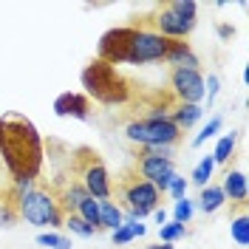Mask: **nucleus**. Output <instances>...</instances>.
<instances>
[{
    "label": "nucleus",
    "mask_w": 249,
    "mask_h": 249,
    "mask_svg": "<svg viewBox=\"0 0 249 249\" xmlns=\"http://www.w3.org/2000/svg\"><path fill=\"white\" fill-rule=\"evenodd\" d=\"M170 88H173L176 102L201 105V99H204V77H201V71L173 68V71H170Z\"/></svg>",
    "instance_id": "9"
},
{
    "label": "nucleus",
    "mask_w": 249,
    "mask_h": 249,
    "mask_svg": "<svg viewBox=\"0 0 249 249\" xmlns=\"http://www.w3.org/2000/svg\"><path fill=\"white\" fill-rule=\"evenodd\" d=\"M0 153L9 173L15 176V181L20 178H34L37 181V173L43 164V139L37 133V127L20 116V113H9L0 119Z\"/></svg>",
    "instance_id": "1"
},
{
    "label": "nucleus",
    "mask_w": 249,
    "mask_h": 249,
    "mask_svg": "<svg viewBox=\"0 0 249 249\" xmlns=\"http://www.w3.org/2000/svg\"><path fill=\"white\" fill-rule=\"evenodd\" d=\"M144 249H176L173 244H150V247H144Z\"/></svg>",
    "instance_id": "35"
},
{
    "label": "nucleus",
    "mask_w": 249,
    "mask_h": 249,
    "mask_svg": "<svg viewBox=\"0 0 249 249\" xmlns=\"http://www.w3.org/2000/svg\"><path fill=\"white\" fill-rule=\"evenodd\" d=\"M77 181L96 201H105V198L113 196V181H110L108 167L91 147H79L77 150Z\"/></svg>",
    "instance_id": "4"
},
{
    "label": "nucleus",
    "mask_w": 249,
    "mask_h": 249,
    "mask_svg": "<svg viewBox=\"0 0 249 249\" xmlns=\"http://www.w3.org/2000/svg\"><path fill=\"white\" fill-rule=\"evenodd\" d=\"M230 235H232V241L238 247H247L249 244V218L247 213H241V215H235L230 221Z\"/></svg>",
    "instance_id": "23"
},
{
    "label": "nucleus",
    "mask_w": 249,
    "mask_h": 249,
    "mask_svg": "<svg viewBox=\"0 0 249 249\" xmlns=\"http://www.w3.org/2000/svg\"><path fill=\"white\" fill-rule=\"evenodd\" d=\"M99 227L102 230H110V232L122 227V207L113 201V198L99 201Z\"/></svg>",
    "instance_id": "18"
},
{
    "label": "nucleus",
    "mask_w": 249,
    "mask_h": 249,
    "mask_svg": "<svg viewBox=\"0 0 249 249\" xmlns=\"http://www.w3.org/2000/svg\"><path fill=\"white\" fill-rule=\"evenodd\" d=\"M82 88L85 96H93L102 105H124L130 99V82L102 60H93L91 65H85L82 71Z\"/></svg>",
    "instance_id": "2"
},
{
    "label": "nucleus",
    "mask_w": 249,
    "mask_h": 249,
    "mask_svg": "<svg viewBox=\"0 0 249 249\" xmlns=\"http://www.w3.org/2000/svg\"><path fill=\"white\" fill-rule=\"evenodd\" d=\"M218 91H221V79H218L215 74H210V77L204 79V96H207V105H213V102H215Z\"/></svg>",
    "instance_id": "31"
},
{
    "label": "nucleus",
    "mask_w": 249,
    "mask_h": 249,
    "mask_svg": "<svg viewBox=\"0 0 249 249\" xmlns=\"http://www.w3.org/2000/svg\"><path fill=\"white\" fill-rule=\"evenodd\" d=\"M144 26H150L164 40H187L190 31L196 29V17L178 15V12H173L170 6H159L153 15L144 20Z\"/></svg>",
    "instance_id": "7"
},
{
    "label": "nucleus",
    "mask_w": 249,
    "mask_h": 249,
    "mask_svg": "<svg viewBox=\"0 0 249 249\" xmlns=\"http://www.w3.org/2000/svg\"><path fill=\"white\" fill-rule=\"evenodd\" d=\"M0 207H3V196H0Z\"/></svg>",
    "instance_id": "36"
},
{
    "label": "nucleus",
    "mask_w": 249,
    "mask_h": 249,
    "mask_svg": "<svg viewBox=\"0 0 249 249\" xmlns=\"http://www.w3.org/2000/svg\"><path fill=\"white\" fill-rule=\"evenodd\" d=\"M139 156H161V159H173V147H164V144H144Z\"/></svg>",
    "instance_id": "32"
},
{
    "label": "nucleus",
    "mask_w": 249,
    "mask_h": 249,
    "mask_svg": "<svg viewBox=\"0 0 249 249\" xmlns=\"http://www.w3.org/2000/svg\"><path fill=\"white\" fill-rule=\"evenodd\" d=\"M213 173H215V161H213V156H204L201 161L193 167L190 181H193L196 187H207L210 184V178H213Z\"/></svg>",
    "instance_id": "22"
},
{
    "label": "nucleus",
    "mask_w": 249,
    "mask_h": 249,
    "mask_svg": "<svg viewBox=\"0 0 249 249\" xmlns=\"http://www.w3.org/2000/svg\"><path fill=\"white\" fill-rule=\"evenodd\" d=\"M184 235H187L184 224H178V221H167V224L159 227V244H176V241H181Z\"/></svg>",
    "instance_id": "25"
},
{
    "label": "nucleus",
    "mask_w": 249,
    "mask_h": 249,
    "mask_svg": "<svg viewBox=\"0 0 249 249\" xmlns=\"http://www.w3.org/2000/svg\"><path fill=\"white\" fill-rule=\"evenodd\" d=\"M130 31H133V26H119V29L105 31L102 40H99V57L96 60L108 62V65H119L124 60V48H127V40H130Z\"/></svg>",
    "instance_id": "11"
},
{
    "label": "nucleus",
    "mask_w": 249,
    "mask_h": 249,
    "mask_svg": "<svg viewBox=\"0 0 249 249\" xmlns=\"http://www.w3.org/2000/svg\"><path fill=\"white\" fill-rule=\"evenodd\" d=\"M136 173L144 181H150L161 196V193H167L173 176H176V164H173V159H161V156H139L136 159Z\"/></svg>",
    "instance_id": "8"
},
{
    "label": "nucleus",
    "mask_w": 249,
    "mask_h": 249,
    "mask_svg": "<svg viewBox=\"0 0 249 249\" xmlns=\"http://www.w3.org/2000/svg\"><path fill=\"white\" fill-rule=\"evenodd\" d=\"M196 213V204L190 201V198H181V201H173V221H178V224H190V218Z\"/></svg>",
    "instance_id": "28"
},
{
    "label": "nucleus",
    "mask_w": 249,
    "mask_h": 249,
    "mask_svg": "<svg viewBox=\"0 0 249 249\" xmlns=\"http://www.w3.org/2000/svg\"><path fill=\"white\" fill-rule=\"evenodd\" d=\"M221 127H224V116H213V119H210V122H207V124L201 127V133H198V136L193 139V147H201L204 142L213 139V136H215Z\"/></svg>",
    "instance_id": "27"
},
{
    "label": "nucleus",
    "mask_w": 249,
    "mask_h": 249,
    "mask_svg": "<svg viewBox=\"0 0 249 249\" xmlns=\"http://www.w3.org/2000/svg\"><path fill=\"white\" fill-rule=\"evenodd\" d=\"M167 6H170L173 12L184 15V17H198V3H193V0H173Z\"/></svg>",
    "instance_id": "30"
},
{
    "label": "nucleus",
    "mask_w": 249,
    "mask_h": 249,
    "mask_svg": "<svg viewBox=\"0 0 249 249\" xmlns=\"http://www.w3.org/2000/svg\"><path fill=\"white\" fill-rule=\"evenodd\" d=\"M54 113L57 116H74V119H91V99L85 93H60L54 99Z\"/></svg>",
    "instance_id": "12"
},
{
    "label": "nucleus",
    "mask_w": 249,
    "mask_h": 249,
    "mask_svg": "<svg viewBox=\"0 0 249 249\" xmlns=\"http://www.w3.org/2000/svg\"><path fill=\"white\" fill-rule=\"evenodd\" d=\"M218 34H221V40H230V37L235 34V29L232 26H218Z\"/></svg>",
    "instance_id": "34"
},
{
    "label": "nucleus",
    "mask_w": 249,
    "mask_h": 249,
    "mask_svg": "<svg viewBox=\"0 0 249 249\" xmlns=\"http://www.w3.org/2000/svg\"><path fill=\"white\" fill-rule=\"evenodd\" d=\"M17 207V218H23L26 224L43 230V227H62L65 213L60 210V201L54 193L48 190H31L20 198H12Z\"/></svg>",
    "instance_id": "3"
},
{
    "label": "nucleus",
    "mask_w": 249,
    "mask_h": 249,
    "mask_svg": "<svg viewBox=\"0 0 249 249\" xmlns=\"http://www.w3.org/2000/svg\"><path fill=\"white\" fill-rule=\"evenodd\" d=\"M164 62H170L173 68H184V71H201V60L190 48L187 40H170V48H167Z\"/></svg>",
    "instance_id": "13"
},
{
    "label": "nucleus",
    "mask_w": 249,
    "mask_h": 249,
    "mask_svg": "<svg viewBox=\"0 0 249 249\" xmlns=\"http://www.w3.org/2000/svg\"><path fill=\"white\" fill-rule=\"evenodd\" d=\"M204 116V108L201 105H187V102H173L170 108V119L178 130H190L193 124L198 122Z\"/></svg>",
    "instance_id": "15"
},
{
    "label": "nucleus",
    "mask_w": 249,
    "mask_h": 249,
    "mask_svg": "<svg viewBox=\"0 0 249 249\" xmlns=\"http://www.w3.org/2000/svg\"><path fill=\"white\" fill-rule=\"evenodd\" d=\"M178 139H181V130L173 124L170 116H144V119H142V147H144V144L176 147Z\"/></svg>",
    "instance_id": "10"
},
{
    "label": "nucleus",
    "mask_w": 249,
    "mask_h": 249,
    "mask_svg": "<svg viewBox=\"0 0 249 249\" xmlns=\"http://www.w3.org/2000/svg\"><path fill=\"white\" fill-rule=\"evenodd\" d=\"M119 198H122L124 210L136 213L139 218H147L161 204L159 190L150 181H144L139 173H124L119 178Z\"/></svg>",
    "instance_id": "6"
},
{
    "label": "nucleus",
    "mask_w": 249,
    "mask_h": 249,
    "mask_svg": "<svg viewBox=\"0 0 249 249\" xmlns=\"http://www.w3.org/2000/svg\"><path fill=\"white\" fill-rule=\"evenodd\" d=\"M37 244L46 249H71V238H65L60 232H40L37 235Z\"/></svg>",
    "instance_id": "26"
},
{
    "label": "nucleus",
    "mask_w": 249,
    "mask_h": 249,
    "mask_svg": "<svg viewBox=\"0 0 249 249\" xmlns=\"http://www.w3.org/2000/svg\"><path fill=\"white\" fill-rule=\"evenodd\" d=\"M150 215H153L156 221H159V227H161V224H167V210H164V207H156Z\"/></svg>",
    "instance_id": "33"
},
{
    "label": "nucleus",
    "mask_w": 249,
    "mask_h": 249,
    "mask_svg": "<svg viewBox=\"0 0 249 249\" xmlns=\"http://www.w3.org/2000/svg\"><path fill=\"white\" fill-rule=\"evenodd\" d=\"M167 193H170V198L173 201H181V198H187V178L184 176H173V181H170V187H167Z\"/></svg>",
    "instance_id": "29"
},
{
    "label": "nucleus",
    "mask_w": 249,
    "mask_h": 249,
    "mask_svg": "<svg viewBox=\"0 0 249 249\" xmlns=\"http://www.w3.org/2000/svg\"><path fill=\"white\" fill-rule=\"evenodd\" d=\"M235 142H238V133H224L221 139H218V144H215V150H213V161H215V167L218 164H230V159H232V153H235Z\"/></svg>",
    "instance_id": "19"
},
{
    "label": "nucleus",
    "mask_w": 249,
    "mask_h": 249,
    "mask_svg": "<svg viewBox=\"0 0 249 249\" xmlns=\"http://www.w3.org/2000/svg\"><path fill=\"white\" fill-rule=\"evenodd\" d=\"M147 232V227L136 221V224H122L119 230H113L110 232V241H113V247H124V244H130L133 238H142V235Z\"/></svg>",
    "instance_id": "20"
},
{
    "label": "nucleus",
    "mask_w": 249,
    "mask_h": 249,
    "mask_svg": "<svg viewBox=\"0 0 249 249\" xmlns=\"http://www.w3.org/2000/svg\"><path fill=\"white\" fill-rule=\"evenodd\" d=\"M221 187V193H224V198L232 204H241L244 207V201H247V176H244V170H227L224 173V184Z\"/></svg>",
    "instance_id": "14"
},
{
    "label": "nucleus",
    "mask_w": 249,
    "mask_h": 249,
    "mask_svg": "<svg viewBox=\"0 0 249 249\" xmlns=\"http://www.w3.org/2000/svg\"><path fill=\"white\" fill-rule=\"evenodd\" d=\"M77 215L82 218L85 224H91L96 232H102V227H99V201H96V198H91V196L82 198V204L77 207Z\"/></svg>",
    "instance_id": "21"
},
{
    "label": "nucleus",
    "mask_w": 249,
    "mask_h": 249,
    "mask_svg": "<svg viewBox=\"0 0 249 249\" xmlns=\"http://www.w3.org/2000/svg\"><path fill=\"white\" fill-rule=\"evenodd\" d=\"M193 204H196V210H201L204 215H213V213H218L227 204V198H224V193H221L218 184H207L198 193V201H193Z\"/></svg>",
    "instance_id": "16"
},
{
    "label": "nucleus",
    "mask_w": 249,
    "mask_h": 249,
    "mask_svg": "<svg viewBox=\"0 0 249 249\" xmlns=\"http://www.w3.org/2000/svg\"><path fill=\"white\" fill-rule=\"evenodd\" d=\"M82 198H88V193H85V187L79 184V181H71V184H68L60 196H57L60 210L65 213V215H68V213H77V207L82 204Z\"/></svg>",
    "instance_id": "17"
},
{
    "label": "nucleus",
    "mask_w": 249,
    "mask_h": 249,
    "mask_svg": "<svg viewBox=\"0 0 249 249\" xmlns=\"http://www.w3.org/2000/svg\"><path fill=\"white\" fill-rule=\"evenodd\" d=\"M167 48H170V40H164L161 34H156L150 26H136L133 23V31H130V40H127V48H124V60L127 65H144V62H164L167 57Z\"/></svg>",
    "instance_id": "5"
},
{
    "label": "nucleus",
    "mask_w": 249,
    "mask_h": 249,
    "mask_svg": "<svg viewBox=\"0 0 249 249\" xmlns=\"http://www.w3.org/2000/svg\"><path fill=\"white\" fill-rule=\"evenodd\" d=\"M62 227H65L71 235H79V238H93V235H96V230H93L91 224H85L77 213H68L65 221H62Z\"/></svg>",
    "instance_id": "24"
},
{
    "label": "nucleus",
    "mask_w": 249,
    "mask_h": 249,
    "mask_svg": "<svg viewBox=\"0 0 249 249\" xmlns=\"http://www.w3.org/2000/svg\"><path fill=\"white\" fill-rule=\"evenodd\" d=\"M0 133H3V127H0Z\"/></svg>",
    "instance_id": "37"
}]
</instances>
